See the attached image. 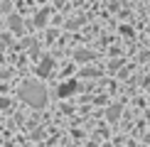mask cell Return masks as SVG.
I'll return each mask as SVG.
<instances>
[]
</instances>
